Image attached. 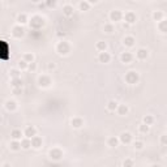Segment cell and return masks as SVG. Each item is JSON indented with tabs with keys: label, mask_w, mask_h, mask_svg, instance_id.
<instances>
[{
	"label": "cell",
	"mask_w": 167,
	"mask_h": 167,
	"mask_svg": "<svg viewBox=\"0 0 167 167\" xmlns=\"http://www.w3.org/2000/svg\"><path fill=\"white\" fill-rule=\"evenodd\" d=\"M56 51H58L59 55H61V56L68 55V54L71 52L69 43H68L67 41H60V42L58 43V46H56Z\"/></svg>",
	"instance_id": "1"
},
{
	"label": "cell",
	"mask_w": 167,
	"mask_h": 167,
	"mask_svg": "<svg viewBox=\"0 0 167 167\" xmlns=\"http://www.w3.org/2000/svg\"><path fill=\"white\" fill-rule=\"evenodd\" d=\"M124 80H125L127 84H129V85H136V84L139 82V80H140V76H139V73H137L136 71H129V72L125 73Z\"/></svg>",
	"instance_id": "2"
},
{
	"label": "cell",
	"mask_w": 167,
	"mask_h": 167,
	"mask_svg": "<svg viewBox=\"0 0 167 167\" xmlns=\"http://www.w3.org/2000/svg\"><path fill=\"white\" fill-rule=\"evenodd\" d=\"M51 84H52V80L48 75H41L38 77V85L41 87H48Z\"/></svg>",
	"instance_id": "3"
},
{
	"label": "cell",
	"mask_w": 167,
	"mask_h": 167,
	"mask_svg": "<svg viewBox=\"0 0 167 167\" xmlns=\"http://www.w3.org/2000/svg\"><path fill=\"white\" fill-rule=\"evenodd\" d=\"M123 18H124V21L128 24V25H133V24L137 21V16L135 12H125L123 13Z\"/></svg>",
	"instance_id": "4"
},
{
	"label": "cell",
	"mask_w": 167,
	"mask_h": 167,
	"mask_svg": "<svg viewBox=\"0 0 167 167\" xmlns=\"http://www.w3.org/2000/svg\"><path fill=\"white\" fill-rule=\"evenodd\" d=\"M132 140H133V136H132L131 132H123L119 136V142H121V144H124V145L131 144Z\"/></svg>",
	"instance_id": "5"
},
{
	"label": "cell",
	"mask_w": 167,
	"mask_h": 167,
	"mask_svg": "<svg viewBox=\"0 0 167 167\" xmlns=\"http://www.w3.org/2000/svg\"><path fill=\"white\" fill-rule=\"evenodd\" d=\"M123 20V13L121 11H119V9H114V11H111L110 13V21L114 24V22H119Z\"/></svg>",
	"instance_id": "6"
},
{
	"label": "cell",
	"mask_w": 167,
	"mask_h": 167,
	"mask_svg": "<svg viewBox=\"0 0 167 167\" xmlns=\"http://www.w3.org/2000/svg\"><path fill=\"white\" fill-rule=\"evenodd\" d=\"M12 35L14 38H22L25 35V29L22 28V25H16L12 28Z\"/></svg>",
	"instance_id": "7"
},
{
	"label": "cell",
	"mask_w": 167,
	"mask_h": 167,
	"mask_svg": "<svg viewBox=\"0 0 167 167\" xmlns=\"http://www.w3.org/2000/svg\"><path fill=\"white\" fill-rule=\"evenodd\" d=\"M63 155H64V153H63V150L61 149H59V148H54L50 150V158L54 159V161H59V159H61L63 158Z\"/></svg>",
	"instance_id": "8"
},
{
	"label": "cell",
	"mask_w": 167,
	"mask_h": 167,
	"mask_svg": "<svg viewBox=\"0 0 167 167\" xmlns=\"http://www.w3.org/2000/svg\"><path fill=\"white\" fill-rule=\"evenodd\" d=\"M30 144H32V148L34 149H39L42 146L43 144V141H42V137H39V136H33L32 139H30Z\"/></svg>",
	"instance_id": "9"
},
{
	"label": "cell",
	"mask_w": 167,
	"mask_h": 167,
	"mask_svg": "<svg viewBox=\"0 0 167 167\" xmlns=\"http://www.w3.org/2000/svg\"><path fill=\"white\" fill-rule=\"evenodd\" d=\"M149 56V51L146 50V48H139V50L136 51V58L139 59V60H146Z\"/></svg>",
	"instance_id": "10"
},
{
	"label": "cell",
	"mask_w": 167,
	"mask_h": 167,
	"mask_svg": "<svg viewBox=\"0 0 167 167\" xmlns=\"http://www.w3.org/2000/svg\"><path fill=\"white\" fill-rule=\"evenodd\" d=\"M98 60H99V63L107 64V63H110V60H111V55L106 51H102V52H99V55H98Z\"/></svg>",
	"instance_id": "11"
},
{
	"label": "cell",
	"mask_w": 167,
	"mask_h": 167,
	"mask_svg": "<svg viewBox=\"0 0 167 167\" xmlns=\"http://www.w3.org/2000/svg\"><path fill=\"white\" fill-rule=\"evenodd\" d=\"M4 107H6L7 111L13 112V111H16V109H17V102L13 101V99H8L6 102V105H4Z\"/></svg>",
	"instance_id": "12"
},
{
	"label": "cell",
	"mask_w": 167,
	"mask_h": 167,
	"mask_svg": "<svg viewBox=\"0 0 167 167\" xmlns=\"http://www.w3.org/2000/svg\"><path fill=\"white\" fill-rule=\"evenodd\" d=\"M42 25H43V18L38 17V16H35V17L32 18V22H30V26H32V28L39 29V28H42Z\"/></svg>",
	"instance_id": "13"
},
{
	"label": "cell",
	"mask_w": 167,
	"mask_h": 167,
	"mask_svg": "<svg viewBox=\"0 0 167 167\" xmlns=\"http://www.w3.org/2000/svg\"><path fill=\"white\" fill-rule=\"evenodd\" d=\"M120 60H121V63H124V64H129V63L133 60V55H132L131 52H123L120 55Z\"/></svg>",
	"instance_id": "14"
},
{
	"label": "cell",
	"mask_w": 167,
	"mask_h": 167,
	"mask_svg": "<svg viewBox=\"0 0 167 167\" xmlns=\"http://www.w3.org/2000/svg\"><path fill=\"white\" fill-rule=\"evenodd\" d=\"M37 135V129L34 128L33 125H29L25 128V131H24V136L28 137V139H32L33 136H35Z\"/></svg>",
	"instance_id": "15"
},
{
	"label": "cell",
	"mask_w": 167,
	"mask_h": 167,
	"mask_svg": "<svg viewBox=\"0 0 167 167\" xmlns=\"http://www.w3.org/2000/svg\"><path fill=\"white\" fill-rule=\"evenodd\" d=\"M73 13H75V8H73V6H71V4H65L64 7H63V14L67 17H71L73 16Z\"/></svg>",
	"instance_id": "16"
},
{
	"label": "cell",
	"mask_w": 167,
	"mask_h": 167,
	"mask_svg": "<svg viewBox=\"0 0 167 167\" xmlns=\"http://www.w3.org/2000/svg\"><path fill=\"white\" fill-rule=\"evenodd\" d=\"M135 43H136V39L132 35H127L124 39H123V45H124L125 47H133Z\"/></svg>",
	"instance_id": "17"
},
{
	"label": "cell",
	"mask_w": 167,
	"mask_h": 167,
	"mask_svg": "<svg viewBox=\"0 0 167 167\" xmlns=\"http://www.w3.org/2000/svg\"><path fill=\"white\" fill-rule=\"evenodd\" d=\"M116 112H117V114H119L120 116H125V115L129 112V109H128V106H127V105H117Z\"/></svg>",
	"instance_id": "18"
},
{
	"label": "cell",
	"mask_w": 167,
	"mask_h": 167,
	"mask_svg": "<svg viewBox=\"0 0 167 167\" xmlns=\"http://www.w3.org/2000/svg\"><path fill=\"white\" fill-rule=\"evenodd\" d=\"M20 142H21V149H24V150H28L32 148L30 139H28V137H22V139L20 140Z\"/></svg>",
	"instance_id": "19"
},
{
	"label": "cell",
	"mask_w": 167,
	"mask_h": 167,
	"mask_svg": "<svg viewBox=\"0 0 167 167\" xmlns=\"http://www.w3.org/2000/svg\"><path fill=\"white\" fill-rule=\"evenodd\" d=\"M9 148H11L12 151L21 150V142H20V140H12L11 144H9Z\"/></svg>",
	"instance_id": "20"
},
{
	"label": "cell",
	"mask_w": 167,
	"mask_h": 167,
	"mask_svg": "<svg viewBox=\"0 0 167 167\" xmlns=\"http://www.w3.org/2000/svg\"><path fill=\"white\" fill-rule=\"evenodd\" d=\"M71 124L73 128H81V127L84 125V120L81 119V117H73V119L71 120Z\"/></svg>",
	"instance_id": "21"
},
{
	"label": "cell",
	"mask_w": 167,
	"mask_h": 167,
	"mask_svg": "<svg viewBox=\"0 0 167 167\" xmlns=\"http://www.w3.org/2000/svg\"><path fill=\"white\" fill-rule=\"evenodd\" d=\"M107 145H109L110 148H116V146L119 145V139L115 137V136L109 137V140H107Z\"/></svg>",
	"instance_id": "22"
},
{
	"label": "cell",
	"mask_w": 167,
	"mask_h": 167,
	"mask_svg": "<svg viewBox=\"0 0 167 167\" xmlns=\"http://www.w3.org/2000/svg\"><path fill=\"white\" fill-rule=\"evenodd\" d=\"M11 137H12V140H21L24 137V133L21 132V129H13L11 132Z\"/></svg>",
	"instance_id": "23"
},
{
	"label": "cell",
	"mask_w": 167,
	"mask_h": 167,
	"mask_svg": "<svg viewBox=\"0 0 167 167\" xmlns=\"http://www.w3.org/2000/svg\"><path fill=\"white\" fill-rule=\"evenodd\" d=\"M117 105H119V103H117L115 99H111V101H109L107 102V110L109 111H111V112H114V111H116V109H117Z\"/></svg>",
	"instance_id": "24"
},
{
	"label": "cell",
	"mask_w": 167,
	"mask_h": 167,
	"mask_svg": "<svg viewBox=\"0 0 167 167\" xmlns=\"http://www.w3.org/2000/svg\"><path fill=\"white\" fill-rule=\"evenodd\" d=\"M151 17H153V20L154 21H162V20L165 18V13L162 12V11H155V12H153V14H151Z\"/></svg>",
	"instance_id": "25"
},
{
	"label": "cell",
	"mask_w": 167,
	"mask_h": 167,
	"mask_svg": "<svg viewBox=\"0 0 167 167\" xmlns=\"http://www.w3.org/2000/svg\"><path fill=\"white\" fill-rule=\"evenodd\" d=\"M103 32L107 33V34H112L115 32V26L112 22H109V24H105V26H103Z\"/></svg>",
	"instance_id": "26"
},
{
	"label": "cell",
	"mask_w": 167,
	"mask_h": 167,
	"mask_svg": "<svg viewBox=\"0 0 167 167\" xmlns=\"http://www.w3.org/2000/svg\"><path fill=\"white\" fill-rule=\"evenodd\" d=\"M28 16L25 13H21V14H18L17 16V24L18 25H25V24H28Z\"/></svg>",
	"instance_id": "27"
},
{
	"label": "cell",
	"mask_w": 167,
	"mask_h": 167,
	"mask_svg": "<svg viewBox=\"0 0 167 167\" xmlns=\"http://www.w3.org/2000/svg\"><path fill=\"white\" fill-rule=\"evenodd\" d=\"M22 86H24V81L21 80V77L12 78V87H22Z\"/></svg>",
	"instance_id": "28"
},
{
	"label": "cell",
	"mask_w": 167,
	"mask_h": 167,
	"mask_svg": "<svg viewBox=\"0 0 167 167\" xmlns=\"http://www.w3.org/2000/svg\"><path fill=\"white\" fill-rule=\"evenodd\" d=\"M78 8H80V11H82V12H86V11H89L90 4L87 3L86 0H82V2H80V4H78Z\"/></svg>",
	"instance_id": "29"
},
{
	"label": "cell",
	"mask_w": 167,
	"mask_h": 167,
	"mask_svg": "<svg viewBox=\"0 0 167 167\" xmlns=\"http://www.w3.org/2000/svg\"><path fill=\"white\" fill-rule=\"evenodd\" d=\"M95 48H97V50L99 51V52H102V51H106V48H107V43H106V42H103V41L97 42Z\"/></svg>",
	"instance_id": "30"
},
{
	"label": "cell",
	"mask_w": 167,
	"mask_h": 167,
	"mask_svg": "<svg viewBox=\"0 0 167 167\" xmlns=\"http://www.w3.org/2000/svg\"><path fill=\"white\" fill-rule=\"evenodd\" d=\"M149 128H150V125H146L145 123H142V124L139 125V132L142 133V135H146L149 132Z\"/></svg>",
	"instance_id": "31"
},
{
	"label": "cell",
	"mask_w": 167,
	"mask_h": 167,
	"mask_svg": "<svg viewBox=\"0 0 167 167\" xmlns=\"http://www.w3.org/2000/svg\"><path fill=\"white\" fill-rule=\"evenodd\" d=\"M142 123H145L146 125H151L154 123V117L151 115H145L144 119H142Z\"/></svg>",
	"instance_id": "32"
},
{
	"label": "cell",
	"mask_w": 167,
	"mask_h": 167,
	"mask_svg": "<svg viewBox=\"0 0 167 167\" xmlns=\"http://www.w3.org/2000/svg\"><path fill=\"white\" fill-rule=\"evenodd\" d=\"M28 64H29V63H26L24 59H21V60L18 61V64H17V68L20 71H26L28 69Z\"/></svg>",
	"instance_id": "33"
},
{
	"label": "cell",
	"mask_w": 167,
	"mask_h": 167,
	"mask_svg": "<svg viewBox=\"0 0 167 167\" xmlns=\"http://www.w3.org/2000/svg\"><path fill=\"white\" fill-rule=\"evenodd\" d=\"M20 73H21V71H20L18 68H12V69L9 71V76L12 78H16V77H20Z\"/></svg>",
	"instance_id": "34"
},
{
	"label": "cell",
	"mask_w": 167,
	"mask_h": 167,
	"mask_svg": "<svg viewBox=\"0 0 167 167\" xmlns=\"http://www.w3.org/2000/svg\"><path fill=\"white\" fill-rule=\"evenodd\" d=\"M22 59H24V60H25L26 63H33V61H34V55H33L32 52H26L25 55H24Z\"/></svg>",
	"instance_id": "35"
},
{
	"label": "cell",
	"mask_w": 167,
	"mask_h": 167,
	"mask_svg": "<svg viewBox=\"0 0 167 167\" xmlns=\"http://www.w3.org/2000/svg\"><path fill=\"white\" fill-rule=\"evenodd\" d=\"M133 146H135L136 150H142V149H144V142L140 141V140H136L133 142Z\"/></svg>",
	"instance_id": "36"
},
{
	"label": "cell",
	"mask_w": 167,
	"mask_h": 167,
	"mask_svg": "<svg viewBox=\"0 0 167 167\" xmlns=\"http://www.w3.org/2000/svg\"><path fill=\"white\" fill-rule=\"evenodd\" d=\"M159 22V25H158V28H159V32L162 33V34H166V21L165 20H162V21H158Z\"/></svg>",
	"instance_id": "37"
},
{
	"label": "cell",
	"mask_w": 167,
	"mask_h": 167,
	"mask_svg": "<svg viewBox=\"0 0 167 167\" xmlns=\"http://www.w3.org/2000/svg\"><path fill=\"white\" fill-rule=\"evenodd\" d=\"M45 4L47 8H55L56 7V0H45Z\"/></svg>",
	"instance_id": "38"
},
{
	"label": "cell",
	"mask_w": 167,
	"mask_h": 167,
	"mask_svg": "<svg viewBox=\"0 0 167 167\" xmlns=\"http://www.w3.org/2000/svg\"><path fill=\"white\" fill-rule=\"evenodd\" d=\"M13 94L14 95H21L22 93H24V90H22V87H13Z\"/></svg>",
	"instance_id": "39"
},
{
	"label": "cell",
	"mask_w": 167,
	"mask_h": 167,
	"mask_svg": "<svg viewBox=\"0 0 167 167\" xmlns=\"http://www.w3.org/2000/svg\"><path fill=\"white\" fill-rule=\"evenodd\" d=\"M28 69L29 71H32V72H35L37 71V64H35V63H29V64H28Z\"/></svg>",
	"instance_id": "40"
},
{
	"label": "cell",
	"mask_w": 167,
	"mask_h": 167,
	"mask_svg": "<svg viewBox=\"0 0 167 167\" xmlns=\"http://www.w3.org/2000/svg\"><path fill=\"white\" fill-rule=\"evenodd\" d=\"M161 145H162V146H166V145H167V136H166L165 133L161 136Z\"/></svg>",
	"instance_id": "41"
},
{
	"label": "cell",
	"mask_w": 167,
	"mask_h": 167,
	"mask_svg": "<svg viewBox=\"0 0 167 167\" xmlns=\"http://www.w3.org/2000/svg\"><path fill=\"white\" fill-rule=\"evenodd\" d=\"M135 165V162L133 161H132V159H125L124 162H123V166H133Z\"/></svg>",
	"instance_id": "42"
},
{
	"label": "cell",
	"mask_w": 167,
	"mask_h": 167,
	"mask_svg": "<svg viewBox=\"0 0 167 167\" xmlns=\"http://www.w3.org/2000/svg\"><path fill=\"white\" fill-rule=\"evenodd\" d=\"M47 69H48V71H54V69H55V64H54V63H48Z\"/></svg>",
	"instance_id": "43"
},
{
	"label": "cell",
	"mask_w": 167,
	"mask_h": 167,
	"mask_svg": "<svg viewBox=\"0 0 167 167\" xmlns=\"http://www.w3.org/2000/svg\"><path fill=\"white\" fill-rule=\"evenodd\" d=\"M86 2H87V3H89V4H90V6H93V4H97L98 2H99V0H86Z\"/></svg>",
	"instance_id": "44"
},
{
	"label": "cell",
	"mask_w": 167,
	"mask_h": 167,
	"mask_svg": "<svg viewBox=\"0 0 167 167\" xmlns=\"http://www.w3.org/2000/svg\"><path fill=\"white\" fill-rule=\"evenodd\" d=\"M30 2H32V3H34V4H39V3L42 2V0H30Z\"/></svg>",
	"instance_id": "45"
},
{
	"label": "cell",
	"mask_w": 167,
	"mask_h": 167,
	"mask_svg": "<svg viewBox=\"0 0 167 167\" xmlns=\"http://www.w3.org/2000/svg\"><path fill=\"white\" fill-rule=\"evenodd\" d=\"M2 120H3V117H2V115H0V123H2Z\"/></svg>",
	"instance_id": "46"
}]
</instances>
